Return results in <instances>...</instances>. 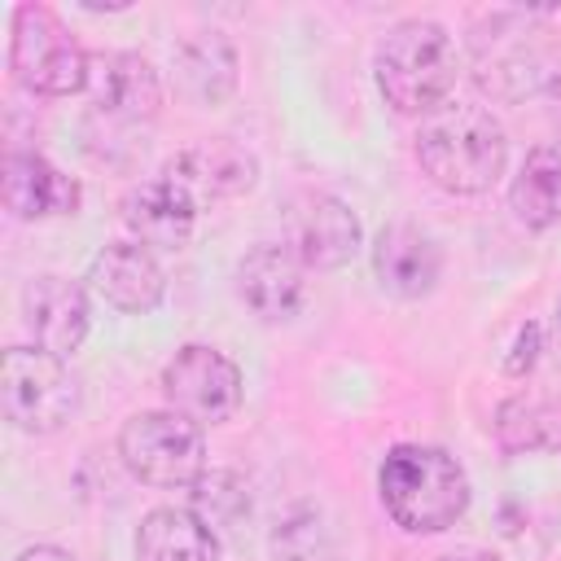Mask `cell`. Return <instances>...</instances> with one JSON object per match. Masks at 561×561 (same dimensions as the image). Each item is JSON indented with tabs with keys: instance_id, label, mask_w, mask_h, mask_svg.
I'll use <instances>...</instances> for the list:
<instances>
[{
	"instance_id": "obj_4",
	"label": "cell",
	"mask_w": 561,
	"mask_h": 561,
	"mask_svg": "<svg viewBox=\"0 0 561 561\" xmlns=\"http://www.w3.org/2000/svg\"><path fill=\"white\" fill-rule=\"evenodd\" d=\"M456 75H460L456 39L434 18H403L377 39L373 79H377L381 101L399 114L425 118L438 105H447Z\"/></svg>"
},
{
	"instance_id": "obj_24",
	"label": "cell",
	"mask_w": 561,
	"mask_h": 561,
	"mask_svg": "<svg viewBox=\"0 0 561 561\" xmlns=\"http://www.w3.org/2000/svg\"><path fill=\"white\" fill-rule=\"evenodd\" d=\"M539 351H548V333H543V324H522L517 329V342H513V351L504 355V373L508 377H522V373H530L535 368V359H539Z\"/></svg>"
},
{
	"instance_id": "obj_22",
	"label": "cell",
	"mask_w": 561,
	"mask_h": 561,
	"mask_svg": "<svg viewBox=\"0 0 561 561\" xmlns=\"http://www.w3.org/2000/svg\"><path fill=\"white\" fill-rule=\"evenodd\" d=\"M272 561H337V535L320 504H294L276 517L267 535Z\"/></svg>"
},
{
	"instance_id": "obj_19",
	"label": "cell",
	"mask_w": 561,
	"mask_h": 561,
	"mask_svg": "<svg viewBox=\"0 0 561 561\" xmlns=\"http://www.w3.org/2000/svg\"><path fill=\"white\" fill-rule=\"evenodd\" d=\"M136 561H219V535L202 513L162 504L136 530Z\"/></svg>"
},
{
	"instance_id": "obj_27",
	"label": "cell",
	"mask_w": 561,
	"mask_h": 561,
	"mask_svg": "<svg viewBox=\"0 0 561 561\" xmlns=\"http://www.w3.org/2000/svg\"><path fill=\"white\" fill-rule=\"evenodd\" d=\"M548 351L561 364V302H557V316H552V329H548Z\"/></svg>"
},
{
	"instance_id": "obj_7",
	"label": "cell",
	"mask_w": 561,
	"mask_h": 561,
	"mask_svg": "<svg viewBox=\"0 0 561 561\" xmlns=\"http://www.w3.org/2000/svg\"><path fill=\"white\" fill-rule=\"evenodd\" d=\"M118 456L145 486H193L206 473V434L188 416L162 408V412H136L118 430Z\"/></svg>"
},
{
	"instance_id": "obj_16",
	"label": "cell",
	"mask_w": 561,
	"mask_h": 561,
	"mask_svg": "<svg viewBox=\"0 0 561 561\" xmlns=\"http://www.w3.org/2000/svg\"><path fill=\"white\" fill-rule=\"evenodd\" d=\"M123 224L149 250H180L197 228V197L167 175L145 180L123 197Z\"/></svg>"
},
{
	"instance_id": "obj_9",
	"label": "cell",
	"mask_w": 561,
	"mask_h": 561,
	"mask_svg": "<svg viewBox=\"0 0 561 561\" xmlns=\"http://www.w3.org/2000/svg\"><path fill=\"white\" fill-rule=\"evenodd\" d=\"M364 228L333 193H298L285 210V245L307 272H337L359 254Z\"/></svg>"
},
{
	"instance_id": "obj_20",
	"label": "cell",
	"mask_w": 561,
	"mask_h": 561,
	"mask_svg": "<svg viewBox=\"0 0 561 561\" xmlns=\"http://www.w3.org/2000/svg\"><path fill=\"white\" fill-rule=\"evenodd\" d=\"M495 438L508 456H561V399L513 394L495 412Z\"/></svg>"
},
{
	"instance_id": "obj_8",
	"label": "cell",
	"mask_w": 561,
	"mask_h": 561,
	"mask_svg": "<svg viewBox=\"0 0 561 561\" xmlns=\"http://www.w3.org/2000/svg\"><path fill=\"white\" fill-rule=\"evenodd\" d=\"M162 399L193 425H224L241 408V368L224 351L188 342L162 368Z\"/></svg>"
},
{
	"instance_id": "obj_1",
	"label": "cell",
	"mask_w": 561,
	"mask_h": 561,
	"mask_svg": "<svg viewBox=\"0 0 561 561\" xmlns=\"http://www.w3.org/2000/svg\"><path fill=\"white\" fill-rule=\"evenodd\" d=\"M416 162L421 171L456 197L486 193L508 162V136L486 105L447 101L416 127Z\"/></svg>"
},
{
	"instance_id": "obj_6",
	"label": "cell",
	"mask_w": 561,
	"mask_h": 561,
	"mask_svg": "<svg viewBox=\"0 0 561 561\" xmlns=\"http://www.w3.org/2000/svg\"><path fill=\"white\" fill-rule=\"evenodd\" d=\"M0 412L22 434H57L79 412V381L66 359L9 346L0 359Z\"/></svg>"
},
{
	"instance_id": "obj_26",
	"label": "cell",
	"mask_w": 561,
	"mask_h": 561,
	"mask_svg": "<svg viewBox=\"0 0 561 561\" xmlns=\"http://www.w3.org/2000/svg\"><path fill=\"white\" fill-rule=\"evenodd\" d=\"M438 561H500V557L486 552V548H456V552H447V557H438Z\"/></svg>"
},
{
	"instance_id": "obj_15",
	"label": "cell",
	"mask_w": 561,
	"mask_h": 561,
	"mask_svg": "<svg viewBox=\"0 0 561 561\" xmlns=\"http://www.w3.org/2000/svg\"><path fill=\"white\" fill-rule=\"evenodd\" d=\"M88 285L114 311H127V316H149L167 294V276H162L153 250L140 241H114V245L96 250V259L88 267Z\"/></svg>"
},
{
	"instance_id": "obj_17",
	"label": "cell",
	"mask_w": 561,
	"mask_h": 561,
	"mask_svg": "<svg viewBox=\"0 0 561 561\" xmlns=\"http://www.w3.org/2000/svg\"><path fill=\"white\" fill-rule=\"evenodd\" d=\"M0 197L13 219H57L79 210V184L44 153H9L0 171Z\"/></svg>"
},
{
	"instance_id": "obj_5",
	"label": "cell",
	"mask_w": 561,
	"mask_h": 561,
	"mask_svg": "<svg viewBox=\"0 0 561 561\" xmlns=\"http://www.w3.org/2000/svg\"><path fill=\"white\" fill-rule=\"evenodd\" d=\"M88 66H92V57L61 26V18L53 9H44V4H18L13 9L9 70L26 92L75 96L88 88Z\"/></svg>"
},
{
	"instance_id": "obj_12",
	"label": "cell",
	"mask_w": 561,
	"mask_h": 561,
	"mask_svg": "<svg viewBox=\"0 0 561 561\" xmlns=\"http://www.w3.org/2000/svg\"><path fill=\"white\" fill-rule=\"evenodd\" d=\"M232 289L245 302V311L263 324H285L307 302V267L289 254V245H254L237 272Z\"/></svg>"
},
{
	"instance_id": "obj_25",
	"label": "cell",
	"mask_w": 561,
	"mask_h": 561,
	"mask_svg": "<svg viewBox=\"0 0 561 561\" xmlns=\"http://www.w3.org/2000/svg\"><path fill=\"white\" fill-rule=\"evenodd\" d=\"M13 561H75V552H66V548H57V543H31V548H22Z\"/></svg>"
},
{
	"instance_id": "obj_13",
	"label": "cell",
	"mask_w": 561,
	"mask_h": 561,
	"mask_svg": "<svg viewBox=\"0 0 561 561\" xmlns=\"http://www.w3.org/2000/svg\"><path fill=\"white\" fill-rule=\"evenodd\" d=\"M88 320H92L88 289L79 280L57 276V272L26 280V289H22V324L31 329L35 351H48L57 359L75 355L83 346V337H88Z\"/></svg>"
},
{
	"instance_id": "obj_21",
	"label": "cell",
	"mask_w": 561,
	"mask_h": 561,
	"mask_svg": "<svg viewBox=\"0 0 561 561\" xmlns=\"http://www.w3.org/2000/svg\"><path fill=\"white\" fill-rule=\"evenodd\" d=\"M508 210L517 224L543 232L561 224V140L535 145L508 184Z\"/></svg>"
},
{
	"instance_id": "obj_10",
	"label": "cell",
	"mask_w": 561,
	"mask_h": 561,
	"mask_svg": "<svg viewBox=\"0 0 561 561\" xmlns=\"http://www.w3.org/2000/svg\"><path fill=\"white\" fill-rule=\"evenodd\" d=\"M83 92L96 118L123 127H140L162 110V79L140 53H96Z\"/></svg>"
},
{
	"instance_id": "obj_14",
	"label": "cell",
	"mask_w": 561,
	"mask_h": 561,
	"mask_svg": "<svg viewBox=\"0 0 561 561\" xmlns=\"http://www.w3.org/2000/svg\"><path fill=\"white\" fill-rule=\"evenodd\" d=\"M373 276L381 285V294H390L399 302H416V298L434 294V285L443 276V250L416 224H386L373 241Z\"/></svg>"
},
{
	"instance_id": "obj_3",
	"label": "cell",
	"mask_w": 561,
	"mask_h": 561,
	"mask_svg": "<svg viewBox=\"0 0 561 561\" xmlns=\"http://www.w3.org/2000/svg\"><path fill=\"white\" fill-rule=\"evenodd\" d=\"M381 508L408 535H443L469 508V473L465 465L430 443H399L386 451L377 469Z\"/></svg>"
},
{
	"instance_id": "obj_18",
	"label": "cell",
	"mask_w": 561,
	"mask_h": 561,
	"mask_svg": "<svg viewBox=\"0 0 561 561\" xmlns=\"http://www.w3.org/2000/svg\"><path fill=\"white\" fill-rule=\"evenodd\" d=\"M171 61H175V88L202 110H215L237 92L241 61H237V44L224 31L184 35L171 48Z\"/></svg>"
},
{
	"instance_id": "obj_2",
	"label": "cell",
	"mask_w": 561,
	"mask_h": 561,
	"mask_svg": "<svg viewBox=\"0 0 561 561\" xmlns=\"http://www.w3.org/2000/svg\"><path fill=\"white\" fill-rule=\"evenodd\" d=\"M473 79L495 101H530L561 75V44L539 9H495L473 26Z\"/></svg>"
},
{
	"instance_id": "obj_23",
	"label": "cell",
	"mask_w": 561,
	"mask_h": 561,
	"mask_svg": "<svg viewBox=\"0 0 561 561\" xmlns=\"http://www.w3.org/2000/svg\"><path fill=\"white\" fill-rule=\"evenodd\" d=\"M193 513H202L210 526H232L241 513H250V495H245V482L237 473H224V469H210L193 482Z\"/></svg>"
},
{
	"instance_id": "obj_11",
	"label": "cell",
	"mask_w": 561,
	"mask_h": 561,
	"mask_svg": "<svg viewBox=\"0 0 561 561\" xmlns=\"http://www.w3.org/2000/svg\"><path fill=\"white\" fill-rule=\"evenodd\" d=\"M162 175L175 180V184H180L188 197H197V206H202V202H224V197L250 193V188L259 184V158H254L245 145L228 140V136H206V140L184 145V149L167 162Z\"/></svg>"
}]
</instances>
